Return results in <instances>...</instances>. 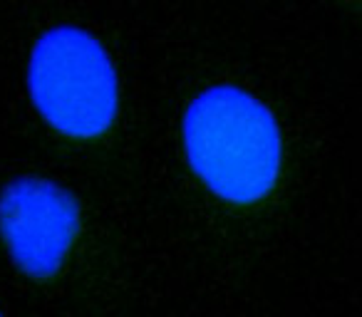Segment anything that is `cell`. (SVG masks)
<instances>
[{
	"label": "cell",
	"mask_w": 362,
	"mask_h": 317,
	"mask_svg": "<svg viewBox=\"0 0 362 317\" xmlns=\"http://www.w3.org/2000/svg\"><path fill=\"white\" fill-rule=\"evenodd\" d=\"M28 87L42 119L72 139L105 134L117 116L119 90L110 55L80 28H52L35 42Z\"/></svg>",
	"instance_id": "2"
},
{
	"label": "cell",
	"mask_w": 362,
	"mask_h": 317,
	"mask_svg": "<svg viewBox=\"0 0 362 317\" xmlns=\"http://www.w3.org/2000/svg\"><path fill=\"white\" fill-rule=\"evenodd\" d=\"M80 231V211L57 184L23 177L0 193V233L21 270L50 277L60 270Z\"/></svg>",
	"instance_id": "3"
},
{
	"label": "cell",
	"mask_w": 362,
	"mask_h": 317,
	"mask_svg": "<svg viewBox=\"0 0 362 317\" xmlns=\"http://www.w3.org/2000/svg\"><path fill=\"white\" fill-rule=\"evenodd\" d=\"M184 146L197 177L231 203H253L281 172V131L263 102L218 85L202 92L184 116Z\"/></svg>",
	"instance_id": "1"
}]
</instances>
